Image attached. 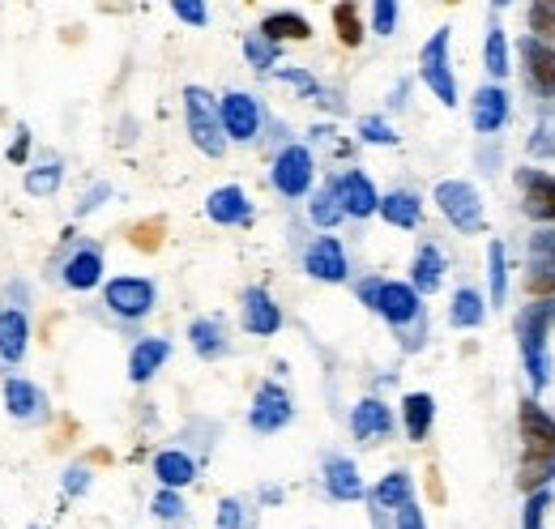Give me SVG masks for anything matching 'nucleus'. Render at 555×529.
Wrapping results in <instances>:
<instances>
[{
	"mask_svg": "<svg viewBox=\"0 0 555 529\" xmlns=\"http://www.w3.org/2000/svg\"><path fill=\"white\" fill-rule=\"evenodd\" d=\"M359 303L372 308L376 316H385L389 329L406 342V350H419V342L427 338V308H423V295L410 282L363 278L359 282Z\"/></svg>",
	"mask_w": 555,
	"mask_h": 529,
	"instance_id": "obj_1",
	"label": "nucleus"
},
{
	"mask_svg": "<svg viewBox=\"0 0 555 529\" xmlns=\"http://www.w3.org/2000/svg\"><path fill=\"white\" fill-rule=\"evenodd\" d=\"M551 325H555V299H538L517 316V346H521V359H526V376L538 393L551 380V355H547Z\"/></svg>",
	"mask_w": 555,
	"mask_h": 529,
	"instance_id": "obj_2",
	"label": "nucleus"
},
{
	"mask_svg": "<svg viewBox=\"0 0 555 529\" xmlns=\"http://www.w3.org/2000/svg\"><path fill=\"white\" fill-rule=\"evenodd\" d=\"M184 120H188V137L205 158H222L227 154V133L218 120V99L205 86H184Z\"/></svg>",
	"mask_w": 555,
	"mask_h": 529,
	"instance_id": "obj_3",
	"label": "nucleus"
},
{
	"mask_svg": "<svg viewBox=\"0 0 555 529\" xmlns=\"http://www.w3.org/2000/svg\"><path fill=\"white\" fill-rule=\"evenodd\" d=\"M436 210L449 218L453 231H462V235H479L487 227L483 197L470 180H440L436 184Z\"/></svg>",
	"mask_w": 555,
	"mask_h": 529,
	"instance_id": "obj_4",
	"label": "nucleus"
},
{
	"mask_svg": "<svg viewBox=\"0 0 555 529\" xmlns=\"http://www.w3.org/2000/svg\"><path fill=\"white\" fill-rule=\"evenodd\" d=\"M312 180H316V158L308 146H282L274 167H269V184H274L278 197L299 201V197H312Z\"/></svg>",
	"mask_w": 555,
	"mask_h": 529,
	"instance_id": "obj_5",
	"label": "nucleus"
},
{
	"mask_svg": "<svg viewBox=\"0 0 555 529\" xmlns=\"http://www.w3.org/2000/svg\"><path fill=\"white\" fill-rule=\"evenodd\" d=\"M449 39H453V30L440 26L436 35L423 43V52H419V77H423V86L432 90L444 107H457V77L449 69Z\"/></svg>",
	"mask_w": 555,
	"mask_h": 529,
	"instance_id": "obj_6",
	"label": "nucleus"
},
{
	"mask_svg": "<svg viewBox=\"0 0 555 529\" xmlns=\"http://www.w3.org/2000/svg\"><path fill=\"white\" fill-rule=\"evenodd\" d=\"M103 303H107V312H116L120 320H146L158 303V286L137 274L111 278V282H103Z\"/></svg>",
	"mask_w": 555,
	"mask_h": 529,
	"instance_id": "obj_7",
	"label": "nucleus"
},
{
	"mask_svg": "<svg viewBox=\"0 0 555 529\" xmlns=\"http://www.w3.org/2000/svg\"><path fill=\"white\" fill-rule=\"evenodd\" d=\"M218 120H222V133H227V141H240V146H248V141L261 137L265 111H261V103L252 99L248 90H227L218 99Z\"/></svg>",
	"mask_w": 555,
	"mask_h": 529,
	"instance_id": "obj_8",
	"label": "nucleus"
},
{
	"mask_svg": "<svg viewBox=\"0 0 555 529\" xmlns=\"http://www.w3.org/2000/svg\"><path fill=\"white\" fill-rule=\"evenodd\" d=\"M295 419V402L291 393L282 389L278 380H265L257 397H252V410H248V427L257 431V436H274V431H282Z\"/></svg>",
	"mask_w": 555,
	"mask_h": 529,
	"instance_id": "obj_9",
	"label": "nucleus"
},
{
	"mask_svg": "<svg viewBox=\"0 0 555 529\" xmlns=\"http://www.w3.org/2000/svg\"><path fill=\"white\" fill-rule=\"evenodd\" d=\"M333 184V192H338V205H342V214L346 218H355V222H363V218H372V214H380V192H376V184H372V175L368 171H342L338 180H329Z\"/></svg>",
	"mask_w": 555,
	"mask_h": 529,
	"instance_id": "obj_10",
	"label": "nucleus"
},
{
	"mask_svg": "<svg viewBox=\"0 0 555 529\" xmlns=\"http://www.w3.org/2000/svg\"><path fill=\"white\" fill-rule=\"evenodd\" d=\"M304 269H308V278L338 286V282L351 278V256H346V248H342L338 235H321V239H312V244H308Z\"/></svg>",
	"mask_w": 555,
	"mask_h": 529,
	"instance_id": "obj_11",
	"label": "nucleus"
},
{
	"mask_svg": "<svg viewBox=\"0 0 555 529\" xmlns=\"http://www.w3.org/2000/svg\"><path fill=\"white\" fill-rule=\"evenodd\" d=\"M509 116H513V103H509V90H504V86L487 82V86L474 90V99H470V124H474V133H483V137L500 133V128L509 124Z\"/></svg>",
	"mask_w": 555,
	"mask_h": 529,
	"instance_id": "obj_12",
	"label": "nucleus"
},
{
	"mask_svg": "<svg viewBox=\"0 0 555 529\" xmlns=\"http://www.w3.org/2000/svg\"><path fill=\"white\" fill-rule=\"evenodd\" d=\"M526 291L538 299H555V227L530 235V274Z\"/></svg>",
	"mask_w": 555,
	"mask_h": 529,
	"instance_id": "obj_13",
	"label": "nucleus"
},
{
	"mask_svg": "<svg viewBox=\"0 0 555 529\" xmlns=\"http://www.w3.org/2000/svg\"><path fill=\"white\" fill-rule=\"evenodd\" d=\"M521 440H526V457L530 461H555V419L547 410H538L530 397L521 402Z\"/></svg>",
	"mask_w": 555,
	"mask_h": 529,
	"instance_id": "obj_14",
	"label": "nucleus"
},
{
	"mask_svg": "<svg viewBox=\"0 0 555 529\" xmlns=\"http://www.w3.org/2000/svg\"><path fill=\"white\" fill-rule=\"evenodd\" d=\"M240 325L252 338H274L282 329V308L274 303V295L265 286H248L244 291V303H240Z\"/></svg>",
	"mask_w": 555,
	"mask_h": 529,
	"instance_id": "obj_15",
	"label": "nucleus"
},
{
	"mask_svg": "<svg viewBox=\"0 0 555 529\" xmlns=\"http://www.w3.org/2000/svg\"><path fill=\"white\" fill-rule=\"evenodd\" d=\"M517 188H521V210H526L534 222H555V175L521 167Z\"/></svg>",
	"mask_w": 555,
	"mask_h": 529,
	"instance_id": "obj_16",
	"label": "nucleus"
},
{
	"mask_svg": "<svg viewBox=\"0 0 555 529\" xmlns=\"http://www.w3.org/2000/svg\"><path fill=\"white\" fill-rule=\"evenodd\" d=\"M205 214H210V222H218V227H252V218H257V210H252L248 192L240 184L214 188L210 197H205Z\"/></svg>",
	"mask_w": 555,
	"mask_h": 529,
	"instance_id": "obj_17",
	"label": "nucleus"
},
{
	"mask_svg": "<svg viewBox=\"0 0 555 529\" xmlns=\"http://www.w3.org/2000/svg\"><path fill=\"white\" fill-rule=\"evenodd\" d=\"M521 69H526V82L534 94H543V99H551L555 94V47L538 43V39H521Z\"/></svg>",
	"mask_w": 555,
	"mask_h": 529,
	"instance_id": "obj_18",
	"label": "nucleus"
},
{
	"mask_svg": "<svg viewBox=\"0 0 555 529\" xmlns=\"http://www.w3.org/2000/svg\"><path fill=\"white\" fill-rule=\"evenodd\" d=\"M351 436L363 444H380L393 436V410L380 402V397H363L351 410Z\"/></svg>",
	"mask_w": 555,
	"mask_h": 529,
	"instance_id": "obj_19",
	"label": "nucleus"
},
{
	"mask_svg": "<svg viewBox=\"0 0 555 529\" xmlns=\"http://www.w3.org/2000/svg\"><path fill=\"white\" fill-rule=\"evenodd\" d=\"M325 491L333 495V500H342V504H355L368 495V487H363V474L351 457H325Z\"/></svg>",
	"mask_w": 555,
	"mask_h": 529,
	"instance_id": "obj_20",
	"label": "nucleus"
},
{
	"mask_svg": "<svg viewBox=\"0 0 555 529\" xmlns=\"http://www.w3.org/2000/svg\"><path fill=\"white\" fill-rule=\"evenodd\" d=\"M60 282H65L69 291H94V286L103 282V252L94 244H82L65 261V269H60Z\"/></svg>",
	"mask_w": 555,
	"mask_h": 529,
	"instance_id": "obj_21",
	"label": "nucleus"
},
{
	"mask_svg": "<svg viewBox=\"0 0 555 529\" xmlns=\"http://www.w3.org/2000/svg\"><path fill=\"white\" fill-rule=\"evenodd\" d=\"M444 274H449V256L436 244H419L415 265H410V286H415L419 295H436L444 286Z\"/></svg>",
	"mask_w": 555,
	"mask_h": 529,
	"instance_id": "obj_22",
	"label": "nucleus"
},
{
	"mask_svg": "<svg viewBox=\"0 0 555 529\" xmlns=\"http://www.w3.org/2000/svg\"><path fill=\"white\" fill-rule=\"evenodd\" d=\"M26 342H30V320L22 308H0V363L13 367L26 359Z\"/></svg>",
	"mask_w": 555,
	"mask_h": 529,
	"instance_id": "obj_23",
	"label": "nucleus"
},
{
	"mask_svg": "<svg viewBox=\"0 0 555 529\" xmlns=\"http://www.w3.org/2000/svg\"><path fill=\"white\" fill-rule=\"evenodd\" d=\"M154 478L163 491H184L197 478V461L188 457L184 448H163V453L154 457Z\"/></svg>",
	"mask_w": 555,
	"mask_h": 529,
	"instance_id": "obj_24",
	"label": "nucleus"
},
{
	"mask_svg": "<svg viewBox=\"0 0 555 529\" xmlns=\"http://www.w3.org/2000/svg\"><path fill=\"white\" fill-rule=\"evenodd\" d=\"M380 218H385L389 227L415 231L419 222H423V201H419V192H410V188L385 192V197H380Z\"/></svg>",
	"mask_w": 555,
	"mask_h": 529,
	"instance_id": "obj_25",
	"label": "nucleus"
},
{
	"mask_svg": "<svg viewBox=\"0 0 555 529\" xmlns=\"http://www.w3.org/2000/svg\"><path fill=\"white\" fill-rule=\"evenodd\" d=\"M167 359H171V342L167 338H141L129 350V380L133 384H146L154 372H163Z\"/></svg>",
	"mask_w": 555,
	"mask_h": 529,
	"instance_id": "obj_26",
	"label": "nucleus"
},
{
	"mask_svg": "<svg viewBox=\"0 0 555 529\" xmlns=\"http://www.w3.org/2000/svg\"><path fill=\"white\" fill-rule=\"evenodd\" d=\"M188 342H193L197 359H205V363H214V359H222L231 350L227 329H222L218 316H197L193 325H188Z\"/></svg>",
	"mask_w": 555,
	"mask_h": 529,
	"instance_id": "obj_27",
	"label": "nucleus"
},
{
	"mask_svg": "<svg viewBox=\"0 0 555 529\" xmlns=\"http://www.w3.org/2000/svg\"><path fill=\"white\" fill-rule=\"evenodd\" d=\"M368 500H372V508H380V512H398V508H406L410 500H415V478H410L406 470H393V474H385L380 483L368 491Z\"/></svg>",
	"mask_w": 555,
	"mask_h": 529,
	"instance_id": "obj_28",
	"label": "nucleus"
},
{
	"mask_svg": "<svg viewBox=\"0 0 555 529\" xmlns=\"http://www.w3.org/2000/svg\"><path fill=\"white\" fill-rule=\"evenodd\" d=\"M5 406H9L13 419H39L43 406H47V397H43L39 384H30L22 376H9L5 380Z\"/></svg>",
	"mask_w": 555,
	"mask_h": 529,
	"instance_id": "obj_29",
	"label": "nucleus"
},
{
	"mask_svg": "<svg viewBox=\"0 0 555 529\" xmlns=\"http://www.w3.org/2000/svg\"><path fill=\"white\" fill-rule=\"evenodd\" d=\"M402 423H406V436L410 440H427V431L436 423V397L432 393H406L402 397Z\"/></svg>",
	"mask_w": 555,
	"mask_h": 529,
	"instance_id": "obj_30",
	"label": "nucleus"
},
{
	"mask_svg": "<svg viewBox=\"0 0 555 529\" xmlns=\"http://www.w3.org/2000/svg\"><path fill=\"white\" fill-rule=\"evenodd\" d=\"M509 56H513V47H509V35H504V30H500V22L496 18H491L487 22V43H483V69H487V77H491V82H504V77H509V69H513V64H509Z\"/></svg>",
	"mask_w": 555,
	"mask_h": 529,
	"instance_id": "obj_31",
	"label": "nucleus"
},
{
	"mask_svg": "<svg viewBox=\"0 0 555 529\" xmlns=\"http://www.w3.org/2000/svg\"><path fill=\"white\" fill-rule=\"evenodd\" d=\"M487 320V299L474 286H457L453 303H449V325L453 329H479Z\"/></svg>",
	"mask_w": 555,
	"mask_h": 529,
	"instance_id": "obj_32",
	"label": "nucleus"
},
{
	"mask_svg": "<svg viewBox=\"0 0 555 529\" xmlns=\"http://www.w3.org/2000/svg\"><path fill=\"white\" fill-rule=\"evenodd\" d=\"M257 35L269 39V43H287V39H299V43H304V39L312 35V26H308V18H299V13H269V18L261 22Z\"/></svg>",
	"mask_w": 555,
	"mask_h": 529,
	"instance_id": "obj_33",
	"label": "nucleus"
},
{
	"mask_svg": "<svg viewBox=\"0 0 555 529\" xmlns=\"http://www.w3.org/2000/svg\"><path fill=\"white\" fill-rule=\"evenodd\" d=\"M487 282H491V308H504V295H509V252H504L500 239L487 244Z\"/></svg>",
	"mask_w": 555,
	"mask_h": 529,
	"instance_id": "obj_34",
	"label": "nucleus"
},
{
	"mask_svg": "<svg viewBox=\"0 0 555 529\" xmlns=\"http://www.w3.org/2000/svg\"><path fill=\"white\" fill-rule=\"evenodd\" d=\"M308 218H312V227H321V231H333L346 218L342 205H338V192H333V184L316 188L312 197H308Z\"/></svg>",
	"mask_w": 555,
	"mask_h": 529,
	"instance_id": "obj_35",
	"label": "nucleus"
},
{
	"mask_svg": "<svg viewBox=\"0 0 555 529\" xmlns=\"http://www.w3.org/2000/svg\"><path fill=\"white\" fill-rule=\"evenodd\" d=\"M60 180H65V163H60V158H47V163L26 171V192L30 197H52L60 188Z\"/></svg>",
	"mask_w": 555,
	"mask_h": 529,
	"instance_id": "obj_36",
	"label": "nucleus"
},
{
	"mask_svg": "<svg viewBox=\"0 0 555 529\" xmlns=\"http://www.w3.org/2000/svg\"><path fill=\"white\" fill-rule=\"evenodd\" d=\"M333 26H338V39L346 47H359L363 43V22H359V9L355 5H338V9H333Z\"/></svg>",
	"mask_w": 555,
	"mask_h": 529,
	"instance_id": "obj_37",
	"label": "nucleus"
},
{
	"mask_svg": "<svg viewBox=\"0 0 555 529\" xmlns=\"http://www.w3.org/2000/svg\"><path fill=\"white\" fill-rule=\"evenodd\" d=\"M244 56H248L252 69L269 73V69L278 64V43H269V39H261V35H248V39H244Z\"/></svg>",
	"mask_w": 555,
	"mask_h": 529,
	"instance_id": "obj_38",
	"label": "nucleus"
},
{
	"mask_svg": "<svg viewBox=\"0 0 555 529\" xmlns=\"http://www.w3.org/2000/svg\"><path fill=\"white\" fill-rule=\"evenodd\" d=\"M530 30L534 35L530 39H538V43H555V0H543V5H530Z\"/></svg>",
	"mask_w": 555,
	"mask_h": 529,
	"instance_id": "obj_39",
	"label": "nucleus"
},
{
	"mask_svg": "<svg viewBox=\"0 0 555 529\" xmlns=\"http://www.w3.org/2000/svg\"><path fill=\"white\" fill-rule=\"evenodd\" d=\"M359 137L368 141V146H398V133H393V124L385 116H363L359 120Z\"/></svg>",
	"mask_w": 555,
	"mask_h": 529,
	"instance_id": "obj_40",
	"label": "nucleus"
},
{
	"mask_svg": "<svg viewBox=\"0 0 555 529\" xmlns=\"http://www.w3.org/2000/svg\"><path fill=\"white\" fill-rule=\"evenodd\" d=\"M368 18H372V30L380 39H389L393 30H398V18H402V9L393 5V0H376V5L368 9Z\"/></svg>",
	"mask_w": 555,
	"mask_h": 529,
	"instance_id": "obj_41",
	"label": "nucleus"
},
{
	"mask_svg": "<svg viewBox=\"0 0 555 529\" xmlns=\"http://www.w3.org/2000/svg\"><path fill=\"white\" fill-rule=\"evenodd\" d=\"M150 508H154V517H158V521H180V517H184V495H180V491H163V487H158V495L150 500Z\"/></svg>",
	"mask_w": 555,
	"mask_h": 529,
	"instance_id": "obj_42",
	"label": "nucleus"
},
{
	"mask_svg": "<svg viewBox=\"0 0 555 529\" xmlns=\"http://www.w3.org/2000/svg\"><path fill=\"white\" fill-rule=\"evenodd\" d=\"M547 504H551V491H534L530 500H526V517H521V529H543Z\"/></svg>",
	"mask_w": 555,
	"mask_h": 529,
	"instance_id": "obj_43",
	"label": "nucleus"
},
{
	"mask_svg": "<svg viewBox=\"0 0 555 529\" xmlns=\"http://www.w3.org/2000/svg\"><path fill=\"white\" fill-rule=\"evenodd\" d=\"M278 82H287V86H295L304 99H316L321 94V86H316V77L312 73H304V69H278Z\"/></svg>",
	"mask_w": 555,
	"mask_h": 529,
	"instance_id": "obj_44",
	"label": "nucleus"
},
{
	"mask_svg": "<svg viewBox=\"0 0 555 529\" xmlns=\"http://www.w3.org/2000/svg\"><path fill=\"white\" fill-rule=\"evenodd\" d=\"M171 13H176L184 26H205V22H210V9H205L201 0H176V5H171Z\"/></svg>",
	"mask_w": 555,
	"mask_h": 529,
	"instance_id": "obj_45",
	"label": "nucleus"
},
{
	"mask_svg": "<svg viewBox=\"0 0 555 529\" xmlns=\"http://www.w3.org/2000/svg\"><path fill=\"white\" fill-rule=\"evenodd\" d=\"M214 525H218V529H244V504H240V500H222Z\"/></svg>",
	"mask_w": 555,
	"mask_h": 529,
	"instance_id": "obj_46",
	"label": "nucleus"
},
{
	"mask_svg": "<svg viewBox=\"0 0 555 529\" xmlns=\"http://www.w3.org/2000/svg\"><path fill=\"white\" fill-rule=\"evenodd\" d=\"M393 517H398V529H427V517H423V508L415 500H410L406 508H398Z\"/></svg>",
	"mask_w": 555,
	"mask_h": 529,
	"instance_id": "obj_47",
	"label": "nucleus"
},
{
	"mask_svg": "<svg viewBox=\"0 0 555 529\" xmlns=\"http://www.w3.org/2000/svg\"><path fill=\"white\" fill-rule=\"evenodd\" d=\"M65 491H69V495H86V491H90V470H86V466H73V470L65 474Z\"/></svg>",
	"mask_w": 555,
	"mask_h": 529,
	"instance_id": "obj_48",
	"label": "nucleus"
},
{
	"mask_svg": "<svg viewBox=\"0 0 555 529\" xmlns=\"http://www.w3.org/2000/svg\"><path fill=\"white\" fill-rule=\"evenodd\" d=\"M103 197H111V188H107V184L90 188L86 197H82V205H77V214H90V210H99V205H103Z\"/></svg>",
	"mask_w": 555,
	"mask_h": 529,
	"instance_id": "obj_49",
	"label": "nucleus"
},
{
	"mask_svg": "<svg viewBox=\"0 0 555 529\" xmlns=\"http://www.w3.org/2000/svg\"><path fill=\"white\" fill-rule=\"evenodd\" d=\"M26 146H30V133H26V128H18V146L9 150V158H13V163H22V158H26Z\"/></svg>",
	"mask_w": 555,
	"mask_h": 529,
	"instance_id": "obj_50",
	"label": "nucleus"
},
{
	"mask_svg": "<svg viewBox=\"0 0 555 529\" xmlns=\"http://www.w3.org/2000/svg\"><path fill=\"white\" fill-rule=\"evenodd\" d=\"M30 529H35V525H30Z\"/></svg>",
	"mask_w": 555,
	"mask_h": 529,
	"instance_id": "obj_51",
	"label": "nucleus"
}]
</instances>
